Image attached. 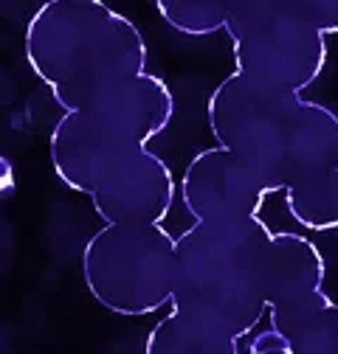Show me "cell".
Here are the masks:
<instances>
[{"mask_svg": "<svg viewBox=\"0 0 338 354\" xmlns=\"http://www.w3.org/2000/svg\"><path fill=\"white\" fill-rule=\"evenodd\" d=\"M82 276L107 313H158L178 290V239L163 225H105L82 250Z\"/></svg>", "mask_w": 338, "mask_h": 354, "instance_id": "5", "label": "cell"}, {"mask_svg": "<svg viewBox=\"0 0 338 354\" xmlns=\"http://www.w3.org/2000/svg\"><path fill=\"white\" fill-rule=\"evenodd\" d=\"M237 73L279 93L302 96L327 62V37L305 17V0H226Z\"/></svg>", "mask_w": 338, "mask_h": 354, "instance_id": "4", "label": "cell"}, {"mask_svg": "<svg viewBox=\"0 0 338 354\" xmlns=\"http://www.w3.org/2000/svg\"><path fill=\"white\" fill-rule=\"evenodd\" d=\"M91 203L105 225H161L175 203V177L158 155L144 149L107 174Z\"/></svg>", "mask_w": 338, "mask_h": 354, "instance_id": "8", "label": "cell"}, {"mask_svg": "<svg viewBox=\"0 0 338 354\" xmlns=\"http://www.w3.org/2000/svg\"><path fill=\"white\" fill-rule=\"evenodd\" d=\"M327 264L321 250L302 234H274L263 259V290L271 329L302 321L330 298L324 292Z\"/></svg>", "mask_w": 338, "mask_h": 354, "instance_id": "7", "label": "cell"}, {"mask_svg": "<svg viewBox=\"0 0 338 354\" xmlns=\"http://www.w3.org/2000/svg\"><path fill=\"white\" fill-rule=\"evenodd\" d=\"M271 183L242 155L211 147L197 152L181 180V200L195 225H229L260 216Z\"/></svg>", "mask_w": 338, "mask_h": 354, "instance_id": "6", "label": "cell"}, {"mask_svg": "<svg viewBox=\"0 0 338 354\" xmlns=\"http://www.w3.org/2000/svg\"><path fill=\"white\" fill-rule=\"evenodd\" d=\"M144 354H240L237 337L226 324L200 309L172 304L147 335Z\"/></svg>", "mask_w": 338, "mask_h": 354, "instance_id": "9", "label": "cell"}, {"mask_svg": "<svg viewBox=\"0 0 338 354\" xmlns=\"http://www.w3.org/2000/svg\"><path fill=\"white\" fill-rule=\"evenodd\" d=\"M217 147L242 155L290 216L310 231L338 228V115L319 102L254 84L237 71L206 104Z\"/></svg>", "mask_w": 338, "mask_h": 354, "instance_id": "2", "label": "cell"}, {"mask_svg": "<svg viewBox=\"0 0 338 354\" xmlns=\"http://www.w3.org/2000/svg\"><path fill=\"white\" fill-rule=\"evenodd\" d=\"M248 351L251 354H293V346L276 329H263L257 337L251 340V348Z\"/></svg>", "mask_w": 338, "mask_h": 354, "instance_id": "11", "label": "cell"}, {"mask_svg": "<svg viewBox=\"0 0 338 354\" xmlns=\"http://www.w3.org/2000/svg\"><path fill=\"white\" fill-rule=\"evenodd\" d=\"M274 231L260 216L229 225H192L178 236L172 304L217 318L240 340L268 313L263 259Z\"/></svg>", "mask_w": 338, "mask_h": 354, "instance_id": "3", "label": "cell"}, {"mask_svg": "<svg viewBox=\"0 0 338 354\" xmlns=\"http://www.w3.org/2000/svg\"><path fill=\"white\" fill-rule=\"evenodd\" d=\"M26 59L65 110L51 132V166L79 194L147 149L169 127L175 96L147 73L133 20L99 0H48L26 26Z\"/></svg>", "mask_w": 338, "mask_h": 354, "instance_id": "1", "label": "cell"}, {"mask_svg": "<svg viewBox=\"0 0 338 354\" xmlns=\"http://www.w3.org/2000/svg\"><path fill=\"white\" fill-rule=\"evenodd\" d=\"M293 354H335V351H319V348H293Z\"/></svg>", "mask_w": 338, "mask_h": 354, "instance_id": "12", "label": "cell"}, {"mask_svg": "<svg viewBox=\"0 0 338 354\" xmlns=\"http://www.w3.org/2000/svg\"><path fill=\"white\" fill-rule=\"evenodd\" d=\"M155 9L186 37H208L226 28V0H158Z\"/></svg>", "mask_w": 338, "mask_h": 354, "instance_id": "10", "label": "cell"}]
</instances>
